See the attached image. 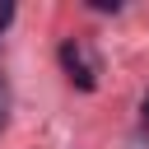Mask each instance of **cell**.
<instances>
[{
    "label": "cell",
    "mask_w": 149,
    "mask_h": 149,
    "mask_svg": "<svg viewBox=\"0 0 149 149\" xmlns=\"http://www.w3.org/2000/svg\"><path fill=\"white\" fill-rule=\"evenodd\" d=\"M88 9H102V14H107V9H112V14H116V9H121V5H116V0H88Z\"/></svg>",
    "instance_id": "obj_3"
},
{
    "label": "cell",
    "mask_w": 149,
    "mask_h": 149,
    "mask_svg": "<svg viewBox=\"0 0 149 149\" xmlns=\"http://www.w3.org/2000/svg\"><path fill=\"white\" fill-rule=\"evenodd\" d=\"M9 121V84H5V74H0V126Z\"/></svg>",
    "instance_id": "obj_2"
},
{
    "label": "cell",
    "mask_w": 149,
    "mask_h": 149,
    "mask_svg": "<svg viewBox=\"0 0 149 149\" xmlns=\"http://www.w3.org/2000/svg\"><path fill=\"white\" fill-rule=\"evenodd\" d=\"M61 65H65L70 84H79L84 93L98 84V65H93V56H88V47H84V42H61Z\"/></svg>",
    "instance_id": "obj_1"
},
{
    "label": "cell",
    "mask_w": 149,
    "mask_h": 149,
    "mask_svg": "<svg viewBox=\"0 0 149 149\" xmlns=\"http://www.w3.org/2000/svg\"><path fill=\"white\" fill-rule=\"evenodd\" d=\"M9 19H14V5H0V28H5Z\"/></svg>",
    "instance_id": "obj_4"
},
{
    "label": "cell",
    "mask_w": 149,
    "mask_h": 149,
    "mask_svg": "<svg viewBox=\"0 0 149 149\" xmlns=\"http://www.w3.org/2000/svg\"><path fill=\"white\" fill-rule=\"evenodd\" d=\"M144 121H149V98H144Z\"/></svg>",
    "instance_id": "obj_5"
}]
</instances>
